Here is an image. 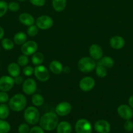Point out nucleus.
<instances>
[{"instance_id":"obj_3","label":"nucleus","mask_w":133,"mask_h":133,"mask_svg":"<svg viewBox=\"0 0 133 133\" xmlns=\"http://www.w3.org/2000/svg\"><path fill=\"white\" fill-rule=\"evenodd\" d=\"M23 118L27 123L30 125H35L39 122L40 118V112L35 107H28L25 110Z\"/></svg>"},{"instance_id":"obj_40","label":"nucleus","mask_w":133,"mask_h":133,"mask_svg":"<svg viewBox=\"0 0 133 133\" xmlns=\"http://www.w3.org/2000/svg\"><path fill=\"white\" fill-rule=\"evenodd\" d=\"M14 83L16 84H21L23 83V81H23V78L22 77L20 76V75L14 77Z\"/></svg>"},{"instance_id":"obj_10","label":"nucleus","mask_w":133,"mask_h":133,"mask_svg":"<svg viewBox=\"0 0 133 133\" xmlns=\"http://www.w3.org/2000/svg\"><path fill=\"white\" fill-rule=\"evenodd\" d=\"M118 115L125 120H130L133 117V109L129 105H121L117 109Z\"/></svg>"},{"instance_id":"obj_30","label":"nucleus","mask_w":133,"mask_h":133,"mask_svg":"<svg viewBox=\"0 0 133 133\" xmlns=\"http://www.w3.org/2000/svg\"><path fill=\"white\" fill-rule=\"evenodd\" d=\"M27 33L31 37H34V36H37L39 33V28L35 25L29 26L28 29H27Z\"/></svg>"},{"instance_id":"obj_41","label":"nucleus","mask_w":133,"mask_h":133,"mask_svg":"<svg viewBox=\"0 0 133 133\" xmlns=\"http://www.w3.org/2000/svg\"><path fill=\"white\" fill-rule=\"evenodd\" d=\"M4 34H5L4 29H3V27L1 26H0V40H2L3 38Z\"/></svg>"},{"instance_id":"obj_2","label":"nucleus","mask_w":133,"mask_h":133,"mask_svg":"<svg viewBox=\"0 0 133 133\" xmlns=\"http://www.w3.org/2000/svg\"><path fill=\"white\" fill-rule=\"evenodd\" d=\"M27 105V99L24 95L17 94L9 99V107L14 112H20L24 110Z\"/></svg>"},{"instance_id":"obj_43","label":"nucleus","mask_w":133,"mask_h":133,"mask_svg":"<svg viewBox=\"0 0 133 133\" xmlns=\"http://www.w3.org/2000/svg\"><path fill=\"white\" fill-rule=\"evenodd\" d=\"M63 71H64L65 73H69L70 71V68L68 66H66V68H63Z\"/></svg>"},{"instance_id":"obj_25","label":"nucleus","mask_w":133,"mask_h":133,"mask_svg":"<svg viewBox=\"0 0 133 133\" xmlns=\"http://www.w3.org/2000/svg\"><path fill=\"white\" fill-rule=\"evenodd\" d=\"M10 108L5 103H0V119H5L10 114Z\"/></svg>"},{"instance_id":"obj_16","label":"nucleus","mask_w":133,"mask_h":133,"mask_svg":"<svg viewBox=\"0 0 133 133\" xmlns=\"http://www.w3.org/2000/svg\"><path fill=\"white\" fill-rule=\"evenodd\" d=\"M125 39L122 36H118V35L112 36L110 40V45L114 49H122L125 46Z\"/></svg>"},{"instance_id":"obj_11","label":"nucleus","mask_w":133,"mask_h":133,"mask_svg":"<svg viewBox=\"0 0 133 133\" xmlns=\"http://www.w3.org/2000/svg\"><path fill=\"white\" fill-rule=\"evenodd\" d=\"M95 85V79L91 77H85L82 78L79 83V87L83 92H89L92 90Z\"/></svg>"},{"instance_id":"obj_19","label":"nucleus","mask_w":133,"mask_h":133,"mask_svg":"<svg viewBox=\"0 0 133 133\" xmlns=\"http://www.w3.org/2000/svg\"><path fill=\"white\" fill-rule=\"evenodd\" d=\"M7 71L10 76L14 78L20 74V67L18 63L12 62L8 66Z\"/></svg>"},{"instance_id":"obj_20","label":"nucleus","mask_w":133,"mask_h":133,"mask_svg":"<svg viewBox=\"0 0 133 133\" xmlns=\"http://www.w3.org/2000/svg\"><path fill=\"white\" fill-rule=\"evenodd\" d=\"M57 133H71L72 127L71 125L67 122H61L58 123L57 127Z\"/></svg>"},{"instance_id":"obj_31","label":"nucleus","mask_w":133,"mask_h":133,"mask_svg":"<svg viewBox=\"0 0 133 133\" xmlns=\"http://www.w3.org/2000/svg\"><path fill=\"white\" fill-rule=\"evenodd\" d=\"M8 10L7 3L3 0H0V18L4 16Z\"/></svg>"},{"instance_id":"obj_33","label":"nucleus","mask_w":133,"mask_h":133,"mask_svg":"<svg viewBox=\"0 0 133 133\" xmlns=\"http://www.w3.org/2000/svg\"><path fill=\"white\" fill-rule=\"evenodd\" d=\"M8 9L11 12H17L20 9V5L16 1H11L8 3Z\"/></svg>"},{"instance_id":"obj_27","label":"nucleus","mask_w":133,"mask_h":133,"mask_svg":"<svg viewBox=\"0 0 133 133\" xmlns=\"http://www.w3.org/2000/svg\"><path fill=\"white\" fill-rule=\"evenodd\" d=\"M1 45L4 49L7 51H10L14 48V42L9 38H3L1 40Z\"/></svg>"},{"instance_id":"obj_45","label":"nucleus","mask_w":133,"mask_h":133,"mask_svg":"<svg viewBox=\"0 0 133 133\" xmlns=\"http://www.w3.org/2000/svg\"><path fill=\"white\" fill-rule=\"evenodd\" d=\"M0 50H1V48H0Z\"/></svg>"},{"instance_id":"obj_22","label":"nucleus","mask_w":133,"mask_h":133,"mask_svg":"<svg viewBox=\"0 0 133 133\" xmlns=\"http://www.w3.org/2000/svg\"><path fill=\"white\" fill-rule=\"evenodd\" d=\"M53 9L57 12H62L66 6V0H52Z\"/></svg>"},{"instance_id":"obj_34","label":"nucleus","mask_w":133,"mask_h":133,"mask_svg":"<svg viewBox=\"0 0 133 133\" xmlns=\"http://www.w3.org/2000/svg\"><path fill=\"white\" fill-rule=\"evenodd\" d=\"M34 74V68L31 66H24L23 69V74L26 76L29 77L32 75Z\"/></svg>"},{"instance_id":"obj_23","label":"nucleus","mask_w":133,"mask_h":133,"mask_svg":"<svg viewBox=\"0 0 133 133\" xmlns=\"http://www.w3.org/2000/svg\"><path fill=\"white\" fill-rule=\"evenodd\" d=\"M13 41L17 45H22L27 41V35L23 32H17L14 36Z\"/></svg>"},{"instance_id":"obj_26","label":"nucleus","mask_w":133,"mask_h":133,"mask_svg":"<svg viewBox=\"0 0 133 133\" xmlns=\"http://www.w3.org/2000/svg\"><path fill=\"white\" fill-rule=\"evenodd\" d=\"M44 97L39 94H35L31 97V102L35 107H40L44 103Z\"/></svg>"},{"instance_id":"obj_12","label":"nucleus","mask_w":133,"mask_h":133,"mask_svg":"<svg viewBox=\"0 0 133 133\" xmlns=\"http://www.w3.org/2000/svg\"><path fill=\"white\" fill-rule=\"evenodd\" d=\"M22 90L26 94L32 95L37 90V83L33 79L28 78L22 83Z\"/></svg>"},{"instance_id":"obj_1","label":"nucleus","mask_w":133,"mask_h":133,"mask_svg":"<svg viewBox=\"0 0 133 133\" xmlns=\"http://www.w3.org/2000/svg\"><path fill=\"white\" fill-rule=\"evenodd\" d=\"M59 118L57 114L53 112H48L43 114L39 119V125L44 130L53 131L58 125Z\"/></svg>"},{"instance_id":"obj_15","label":"nucleus","mask_w":133,"mask_h":133,"mask_svg":"<svg viewBox=\"0 0 133 133\" xmlns=\"http://www.w3.org/2000/svg\"><path fill=\"white\" fill-rule=\"evenodd\" d=\"M90 56L95 61H99L102 57L103 50L102 48L98 44H92L89 49Z\"/></svg>"},{"instance_id":"obj_36","label":"nucleus","mask_w":133,"mask_h":133,"mask_svg":"<svg viewBox=\"0 0 133 133\" xmlns=\"http://www.w3.org/2000/svg\"><path fill=\"white\" fill-rule=\"evenodd\" d=\"M124 129L128 132H130L133 131V122L130 120H126L124 123Z\"/></svg>"},{"instance_id":"obj_37","label":"nucleus","mask_w":133,"mask_h":133,"mask_svg":"<svg viewBox=\"0 0 133 133\" xmlns=\"http://www.w3.org/2000/svg\"><path fill=\"white\" fill-rule=\"evenodd\" d=\"M18 132L19 133H29V127L26 123H22L18 127Z\"/></svg>"},{"instance_id":"obj_21","label":"nucleus","mask_w":133,"mask_h":133,"mask_svg":"<svg viewBox=\"0 0 133 133\" xmlns=\"http://www.w3.org/2000/svg\"><path fill=\"white\" fill-rule=\"evenodd\" d=\"M98 64H100L105 67L106 68H112L114 65L113 59L110 57H102L97 62Z\"/></svg>"},{"instance_id":"obj_32","label":"nucleus","mask_w":133,"mask_h":133,"mask_svg":"<svg viewBox=\"0 0 133 133\" xmlns=\"http://www.w3.org/2000/svg\"><path fill=\"white\" fill-rule=\"evenodd\" d=\"M29 62V58L27 55H20L17 59V63L20 66H26Z\"/></svg>"},{"instance_id":"obj_42","label":"nucleus","mask_w":133,"mask_h":133,"mask_svg":"<svg viewBox=\"0 0 133 133\" xmlns=\"http://www.w3.org/2000/svg\"><path fill=\"white\" fill-rule=\"evenodd\" d=\"M129 105L133 109V96H131L129 99Z\"/></svg>"},{"instance_id":"obj_24","label":"nucleus","mask_w":133,"mask_h":133,"mask_svg":"<svg viewBox=\"0 0 133 133\" xmlns=\"http://www.w3.org/2000/svg\"><path fill=\"white\" fill-rule=\"evenodd\" d=\"M44 60V56L40 52H36L31 57V62L35 66L40 65L43 64Z\"/></svg>"},{"instance_id":"obj_17","label":"nucleus","mask_w":133,"mask_h":133,"mask_svg":"<svg viewBox=\"0 0 133 133\" xmlns=\"http://www.w3.org/2000/svg\"><path fill=\"white\" fill-rule=\"evenodd\" d=\"M19 21L21 23L26 26H31L34 25L35 22V19L34 17L31 14L27 12H23L20 14Z\"/></svg>"},{"instance_id":"obj_38","label":"nucleus","mask_w":133,"mask_h":133,"mask_svg":"<svg viewBox=\"0 0 133 133\" xmlns=\"http://www.w3.org/2000/svg\"><path fill=\"white\" fill-rule=\"evenodd\" d=\"M32 5L36 6H44L46 3V0H29Z\"/></svg>"},{"instance_id":"obj_7","label":"nucleus","mask_w":133,"mask_h":133,"mask_svg":"<svg viewBox=\"0 0 133 133\" xmlns=\"http://www.w3.org/2000/svg\"><path fill=\"white\" fill-rule=\"evenodd\" d=\"M34 74L37 79L40 82H46L50 78V72L43 65H38L34 68Z\"/></svg>"},{"instance_id":"obj_13","label":"nucleus","mask_w":133,"mask_h":133,"mask_svg":"<svg viewBox=\"0 0 133 133\" xmlns=\"http://www.w3.org/2000/svg\"><path fill=\"white\" fill-rule=\"evenodd\" d=\"M72 105L70 103L63 101L59 103L56 107V113L60 116H65L70 112Z\"/></svg>"},{"instance_id":"obj_18","label":"nucleus","mask_w":133,"mask_h":133,"mask_svg":"<svg viewBox=\"0 0 133 133\" xmlns=\"http://www.w3.org/2000/svg\"><path fill=\"white\" fill-rule=\"evenodd\" d=\"M49 69L50 71L53 73V74L59 75L63 72V66L61 62H60L59 61H57V60H54L50 63Z\"/></svg>"},{"instance_id":"obj_5","label":"nucleus","mask_w":133,"mask_h":133,"mask_svg":"<svg viewBox=\"0 0 133 133\" xmlns=\"http://www.w3.org/2000/svg\"><path fill=\"white\" fill-rule=\"evenodd\" d=\"M35 25L42 30H47L50 29L53 25V19L47 15H43L37 18L35 20Z\"/></svg>"},{"instance_id":"obj_35","label":"nucleus","mask_w":133,"mask_h":133,"mask_svg":"<svg viewBox=\"0 0 133 133\" xmlns=\"http://www.w3.org/2000/svg\"><path fill=\"white\" fill-rule=\"evenodd\" d=\"M9 101V96L6 92H0V103H5Z\"/></svg>"},{"instance_id":"obj_6","label":"nucleus","mask_w":133,"mask_h":133,"mask_svg":"<svg viewBox=\"0 0 133 133\" xmlns=\"http://www.w3.org/2000/svg\"><path fill=\"white\" fill-rule=\"evenodd\" d=\"M75 131L76 133H91L92 126L87 119H80L75 124Z\"/></svg>"},{"instance_id":"obj_39","label":"nucleus","mask_w":133,"mask_h":133,"mask_svg":"<svg viewBox=\"0 0 133 133\" xmlns=\"http://www.w3.org/2000/svg\"><path fill=\"white\" fill-rule=\"evenodd\" d=\"M29 133H44V131L40 126H35L29 130Z\"/></svg>"},{"instance_id":"obj_8","label":"nucleus","mask_w":133,"mask_h":133,"mask_svg":"<svg viewBox=\"0 0 133 133\" xmlns=\"http://www.w3.org/2000/svg\"><path fill=\"white\" fill-rule=\"evenodd\" d=\"M14 80L10 75H3L0 77V90L3 92H9L14 85Z\"/></svg>"},{"instance_id":"obj_14","label":"nucleus","mask_w":133,"mask_h":133,"mask_svg":"<svg viewBox=\"0 0 133 133\" xmlns=\"http://www.w3.org/2000/svg\"><path fill=\"white\" fill-rule=\"evenodd\" d=\"M94 129L98 133H109L111 127L109 122L104 119L96 121L94 124Z\"/></svg>"},{"instance_id":"obj_29","label":"nucleus","mask_w":133,"mask_h":133,"mask_svg":"<svg viewBox=\"0 0 133 133\" xmlns=\"http://www.w3.org/2000/svg\"><path fill=\"white\" fill-rule=\"evenodd\" d=\"M10 131V125L5 119H0V133H8Z\"/></svg>"},{"instance_id":"obj_44","label":"nucleus","mask_w":133,"mask_h":133,"mask_svg":"<svg viewBox=\"0 0 133 133\" xmlns=\"http://www.w3.org/2000/svg\"><path fill=\"white\" fill-rule=\"evenodd\" d=\"M18 1H26V0H18Z\"/></svg>"},{"instance_id":"obj_9","label":"nucleus","mask_w":133,"mask_h":133,"mask_svg":"<svg viewBox=\"0 0 133 133\" xmlns=\"http://www.w3.org/2000/svg\"><path fill=\"white\" fill-rule=\"evenodd\" d=\"M38 49V44L36 42L29 40L26 41L21 47V51L23 55L27 56L33 55Z\"/></svg>"},{"instance_id":"obj_4","label":"nucleus","mask_w":133,"mask_h":133,"mask_svg":"<svg viewBox=\"0 0 133 133\" xmlns=\"http://www.w3.org/2000/svg\"><path fill=\"white\" fill-rule=\"evenodd\" d=\"M96 66V62L91 57H82L78 62V69L83 73L91 72L93 70H95Z\"/></svg>"},{"instance_id":"obj_28","label":"nucleus","mask_w":133,"mask_h":133,"mask_svg":"<svg viewBox=\"0 0 133 133\" xmlns=\"http://www.w3.org/2000/svg\"><path fill=\"white\" fill-rule=\"evenodd\" d=\"M95 73H96V75L98 77H99L100 78H104L108 74L107 72V68H106L105 67H104L103 66L100 64H96V68H95Z\"/></svg>"}]
</instances>
